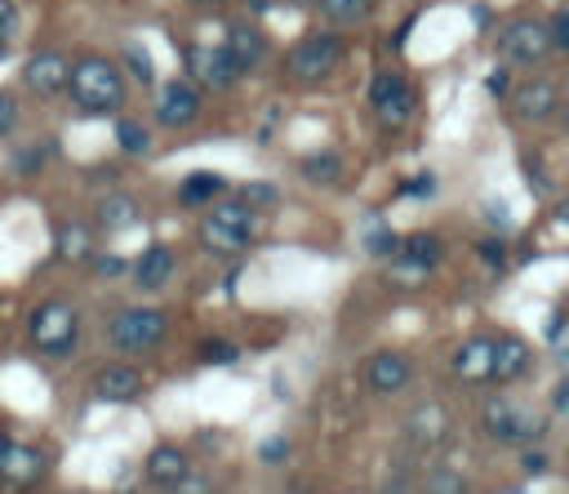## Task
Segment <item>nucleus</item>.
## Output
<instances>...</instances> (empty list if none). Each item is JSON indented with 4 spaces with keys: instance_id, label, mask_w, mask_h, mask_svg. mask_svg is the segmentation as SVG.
Listing matches in <instances>:
<instances>
[{
    "instance_id": "obj_45",
    "label": "nucleus",
    "mask_w": 569,
    "mask_h": 494,
    "mask_svg": "<svg viewBox=\"0 0 569 494\" xmlns=\"http://www.w3.org/2000/svg\"><path fill=\"white\" fill-rule=\"evenodd\" d=\"M551 414L556 418H569V374H560L556 387H551Z\"/></svg>"
},
{
    "instance_id": "obj_34",
    "label": "nucleus",
    "mask_w": 569,
    "mask_h": 494,
    "mask_svg": "<svg viewBox=\"0 0 569 494\" xmlns=\"http://www.w3.org/2000/svg\"><path fill=\"white\" fill-rule=\"evenodd\" d=\"M53 156V147L49 142H31V147H22L13 160H9V174L13 178H36L40 169H44V160Z\"/></svg>"
},
{
    "instance_id": "obj_47",
    "label": "nucleus",
    "mask_w": 569,
    "mask_h": 494,
    "mask_svg": "<svg viewBox=\"0 0 569 494\" xmlns=\"http://www.w3.org/2000/svg\"><path fill=\"white\" fill-rule=\"evenodd\" d=\"M520 467H525V472H542V467H547V454L529 445V449H520Z\"/></svg>"
},
{
    "instance_id": "obj_29",
    "label": "nucleus",
    "mask_w": 569,
    "mask_h": 494,
    "mask_svg": "<svg viewBox=\"0 0 569 494\" xmlns=\"http://www.w3.org/2000/svg\"><path fill=\"white\" fill-rule=\"evenodd\" d=\"M316 9L333 27H356V22H365L373 13V0H316Z\"/></svg>"
},
{
    "instance_id": "obj_4",
    "label": "nucleus",
    "mask_w": 569,
    "mask_h": 494,
    "mask_svg": "<svg viewBox=\"0 0 569 494\" xmlns=\"http://www.w3.org/2000/svg\"><path fill=\"white\" fill-rule=\"evenodd\" d=\"M253 236H258V223H253V214H249L236 196H222V200L209 205V209L200 214V223H196V240H200V249L222 254V258L244 254V249L253 245Z\"/></svg>"
},
{
    "instance_id": "obj_19",
    "label": "nucleus",
    "mask_w": 569,
    "mask_h": 494,
    "mask_svg": "<svg viewBox=\"0 0 569 494\" xmlns=\"http://www.w3.org/2000/svg\"><path fill=\"white\" fill-rule=\"evenodd\" d=\"M178 276V254L160 240H151L138 258H129V280L142 289V294H160L169 280Z\"/></svg>"
},
{
    "instance_id": "obj_42",
    "label": "nucleus",
    "mask_w": 569,
    "mask_h": 494,
    "mask_svg": "<svg viewBox=\"0 0 569 494\" xmlns=\"http://www.w3.org/2000/svg\"><path fill=\"white\" fill-rule=\"evenodd\" d=\"M289 454H293L289 436H267V441L258 445V458H262V463H271V467H276V463H284Z\"/></svg>"
},
{
    "instance_id": "obj_28",
    "label": "nucleus",
    "mask_w": 569,
    "mask_h": 494,
    "mask_svg": "<svg viewBox=\"0 0 569 494\" xmlns=\"http://www.w3.org/2000/svg\"><path fill=\"white\" fill-rule=\"evenodd\" d=\"M418 494H471L467 490V476L449 463H431L422 476H418Z\"/></svg>"
},
{
    "instance_id": "obj_53",
    "label": "nucleus",
    "mask_w": 569,
    "mask_h": 494,
    "mask_svg": "<svg viewBox=\"0 0 569 494\" xmlns=\"http://www.w3.org/2000/svg\"><path fill=\"white\" fill-rule=\"evenodd\" d=\"M267 4H271V0H249V9H253V13H262Z\"/></svg>"
},
{
    "instance_id": "obj_48",
    "label": "nucleus",
    "mask_w": 569,
    "mask_h": 494,
    "mask_svg": "<svg viewBox=\"0 0 569 494\" xmlns=\"http://www.w3.org/2000/svg\"><path fill=\"white\" fill-rule=\"evenodd\" d=\"M471 22H476V31H489L493 9H489V4H471Z\"/></svg>"
},
{
    "instance_id": "obj_54",
    "label": "nucleus",
    "mask_w": 569,
    "mask_h": 494,
    "mask_svg": "<svg viewBox=\"0 0 569 494\" xmlns=\"http://www.w3.org/2000/svg\"><path fill=\"white\" fill-rule=\"evenodd\" d=\"M4 58H9V45H4V40H0V62H4Z\"/></svg>"
},
{
    "instance_id": "obj_33",
    "label": "nucleus",
    "mask_w": 569,
    "mask_h": 494,
    "mask_svg": "<svg viewBox=\"0 0 569 494\" xmlns=\"http://www.w3.org/2000/svg\"><path fill=\"white\" fill-rule=\"evenodd\" d=\"M365 254L369 258H382V263H391L396 258V249H400V231L396 227H387V223H373L369 231H365Z\"/></svg>"
},
{
    "instance_id": "obj_51",
    "label": "nucleus",
    "mask_w": 569,
    "mask_h": 494,
    "mask_svg": "<svg viewBox=\"0 0 569 494\" xmlns=\"http://www.w3.org/2000/svg\"><path fill=\"white\" fill-rule=\"evenodd\" d=\"M556 218H560V223H565V227H569V196H565V200H560V205H556Z\"/></svg>"
},
{
    "instance_id": "obj_25",
    "label": "nucleus",
    "mask_w": 569,
    "mask_h": 494,
    "mask_svg": "<svg viewBox=\"0 0 569 494\" xmlns=\"http://www.w3.org/2000/svg\"><path fill=\"white\" fill-rule=\"evenodd\" d=\"M173 196H178L182 209H209V205H218V200L227 196V178L213 174V169H196V174H187V178L178 182Z\"/></svg>"
},
{
    "instance_id": "obj_50",
    "label": "nucleus",
    "mask_w": 569,
    "mask_h": 494,
    "mask_svg": "<svg viewBox=\"0 0 569 494\" xmlns=\"http://www.w3.org/2000/svg\"><path fill=\"white\" fill-rule=\"evenodd\" d=\"M556 120H560V134L569 138V102H560V111H556Z\"/></svg>"
},
{
    "instance_id": "obj_46",
    "label": "nucleus",
    "mask_w": 569,
    "mask_h": 494,
    "mask_svg": "<svg viewBox=\"0 0 569 494\" xmlns=\"http://www.w3.org/2000/svg\"><path fill=\"white\" fill-rule=\"evenodd\" d=\"M542 338H547L551 347H556V343L565 338V312H551V316L542 320Z\"/></svg>"
},
{
    "instance_id": "obj_14",
    "label": "nucleus",
    "mask_w": 569,
    "mask_h": 494,
    "mask_svg": "<svg viewBox=\"0 0 569 494\" xmlns=\"http://www.w3.org/2000/svg\"><path fill=\"white\" fill-rule=\"evenodd\" d=\"M360 383L373 392V396H396L413 383V356L396 352V347H378L373 356L360 360Z\"/></svg>"
},
{
    "instance_id": "obj_2",
    "label": "nucleus",
    "mask_w": 569,
    "mask_h": 494,
    "mask_svg": "<svg viewBox=\"0 0 569 494\" xmlns=\"http://www.w3.org/2000/svg\"><path fill=\"white\" fill-rule=\"evenodd\" d=\"M27 347L44 360H67L80 347V312L71 298H44L27 316Z\"/></svg>"
},
{
    "instance_id": "obj_32",
    "label": "nucleus",
    "mask_w": 569,
    "mask_h": 494,
    "mask_svg": "<svg viewBox=\"0 0 569 494\" xmlns=\"http://www.w3.org/2000/svg\"><path fill=\"white\" fill-rule=\"evenodd\" d=\"M111 134H116V147H120L124 156H142V151L151 147V129H147L142 120H133V116H120Z\"/></svg>"
},
{
    "instance_id": "obj_27",
    "label": "nucleus",
    "mask_w": 569,
    "mask_h": 494,
    "mask_svg": "<svg viewBox=\"0 0 569 494\" xmlns=\"http://www.w3.org/2000/svg\"><path fill=\"white\" fill-rule=\"evenodd\" d=\"M418 458L413 454H396L391 458V467H387V476L378 481V494H418Z\"/></svg>"
},
{
    "instance_id": "obj_12",
    "label": "nucleus",
    "mask_w": 569,
    "mask_h": 494,
    "mask_svg": "<svg viewBox=\"0 0 569 494\" xmlns=\"http://www.w3.org/2000/svg\"><path fill=\"white\" fill-rule=\"evenodd\" d=\"M200 107H204L200 89H196L187 76H178V80H164V85L156 89L151 116H156V125H160V129L178 134V129H191V125L200 120Z\"/></svg>"
},
{
    "instance_id": "obj_38",
    "label": "nucleus",
    "mask_w": 569,
    "mask_h": 494,
    "mask_svg": "<svg viewBox=\"0 0 569 494\" xmlns=\"http://www.w3.org/2000/svg\"><path fill=\"white\" fill-rule=\"evenodd\" d=\"M84 267H89V276H98V280H120V276L129 271V258H120V254H93Z\"/></svg>"
},
{
    "instance_id": "obj_39",
    "label": "nucleus",
    "mask_w": 569,
    "mask_h": 494,
    "mask_svg": "<svg viewBox=\"0 0 569 494\" xmlns=\"http://www.w3.org/2000/svg\"><path fill=\"white\" fill-rule=\"evenodd\" d=\"M124 67L133 71V80H142V85H151L156 80V67H151V58H147V49L142 45H124Z\"/></svg>"
},
{
    "instance_id": "obj_37",
    "label": "nucleus",
    "mask_w": 569,
    "mask_h": 494,
    "mask_svg": "<svg viewBox=\"0 0 569 494\" xmlns=\"http://www.w3.org/2000/svg\"><path fill=\"white\" fill-rule=\"evenodd\" d=\"M18 125H22V102H18V93H13V89H0V142H4V138H13V134H18Z\"/></svg>"
},
{
    "instance_id": "obj_49",
    "label": "nucleus",
    "mask_w": 569,
    "mask_h": 494,
    "mask_svg": "<svg viewBox=\"0 0 569 494\" xmlns=\"http://www.w3.org/2000/svg\"><path fill=\"white\" fill-rule=\"evenodd\" d=\"M556 360H560V369L569 374V334H565V338L556 343Z\"/></svg>"
},
{
    "instance_id": "obj_16",
    "label": "nucleus",
    "mask_w": 569,
    "mask_h": 494,
    "mask_svg": "<svg viewBox=\"0 0 569 494\" xmlns=\"http://www.w3.org/2000/svg\"><path fill=\"white\" fill-rule=\"evenodd\" d=\"M89 392L98 396V401H107V405H129V401H138L142 392H147V378H142V369L133 365V360H107V365H98L93 369V378H89Z\"/></svg>"
},
{
    "instance_id": "obj_8",
    "label": "nucleus",
    "mask_w": 569,
    "mask_h": 494,
    "mask_svg": "<svg viewBox=\"0 0 569 494\" xmlns=\"http://www.w3.org/2000/svg\"><path fill=\"white\" fill-rule=\"evenodd\" d=\"M493 53L502 67H520V71H533L551 58V40H547V22L542 18H511L498 27L493 36Z\"/></svg>"
},
{
    "instance_id": "obj_55",
    "label": "nucleus",
    "mask_w": 569,
    "mask_h": 494,
    "mask_svg": "<svg viewBox=\"0 0 569 494\" xmlns=\"http://www.w3.org/2000/svg\"><path fill=\"white\" fill-rule=\"evenodd\" d=\"M284 4H298V0H284Z\"/></svg>"
},
{
    "instance_id": "obj_9",
    "label": "nucleus",
    "mask_w": 569,
    "mask_h": 494,
    "mask_svg": "<svg viewBox=\"0 0 569 494\" xmlns=\"http://www.w3.org/2000/svg\"><path fill=\"white\" fill-rule=\"evenodd\" d=\"M182 67H187V80L196 89H209V93H231L240 80V67L231 62V53L222 45H187Z\"/></svg>"
},
{
    "instance_id": "obj_6",
    "label": "nucleus",
    "mask_w": 569,
    "mask_h": 494,
    "mask_svg": "<svg viewBox=\"0 0 569 494\" xmlns=\"http://www.w3.org/2000/svg\"><path fill=\"white\" fill-rule=\"evenodd\" d=\"M365 102H369V111H373V120H378L382 129L400 134V129H409L413 116H418V85H413L405 71L382 67V71L369 76Z\"/></svg>"
},
{
    "instance_id": "obj_30",
    "label": "nucleus",
    "mask_w": 569,
    "mask_h": 494,
    "mask_svg": "<svg viewBox=\"0 0 569 494\" xmlns=\"http://www.w3.org/2000/svg\"><path fill=\"white\" fill-rule=\"evenodd\" d=\"M236 200L258 218V214H271V209L280 205V187H276V182L253 178V182H240V187H236Z\"/></svg>"
},
{
    "instance_id": "obj_24",
    "label": "nucleus",
    "mask_w": 569,
    "mask_h": 494,
    "mask_svg": "<svg viewBox=\"0 0 569 494\" xmlns=\"http://www.w3.org/2000/svg\"><path fill=\"white\" fill-rule=\"evenodd\" d=\"M89 218H93V231L116 236V231H129V227L142 223V205L129 191H107V196H98V205H93Z\"/></svg>"
},
{
    "instance_id": "obj_43",
    "label": "nucleus",
    "mask_w": 569,
    "mask_h": 494,
    "mask_svg": "<svg viewBox=\"0 0 569 494\" xmlns=\"http://www.w3.org/2000/svg\"><path fill=\"white\" fill-rule=\"evenodd\" d=\"M22 27V13H18V0H0V40L9 45Z\"/></svg>"
},
{
    "instance_id": "obj_11",
    "label": "nucleus",
    "mask_w": 569,
    "mask_h": 494,
    "mask_svg": "<svg viewBox=\"0 0 569 494\" xmlns=\"http://www.w3.org/2000/svg\"><path fill=\"white\" fill-rule=\"evenodd\" d=\"M449 441V405H440V401H418L409 414H405V423H400V445H405V454H431V449H440Z\"/></svg>"
},
{
    "instance_id": "obj_1",
    "label": "nucleus",
    "mask_w": 569,
    "mask_h": 494,
    "mask_svg": "<svg viewBox=\"0 0 569 494\" xmlns=\"http://www.w3.org/2000/svg\"><path fill=\"white\" fill-rule=\"evenodd\" d=\"M67 98L80 116H111L124 107L129 80L107 53H80L71 62V76H67Z\"/></svg>"
},
{
    "instance_id": "obj_3",
    "label": "nucleus",
    "mask_w": 569,
    "mask_h": 494,
    "mask_svg": "<svg viewBox=\"0 0 569 494\" xmlns=\"http://www.w3.org/2000/svg\"><path fill=\"white\" fill-rule=\"evenodd\" d=\"M102 338L120 360H138L169 338V316L160 307H120L107 316Z\"/></svg>"
},
{
    "instance_id": "obj_36",
    "label": "nucleus",
    "mask_w": 569,
    "mask_h": 494,
    "mask_svg": "<svg viewBox=\"0 0 569 494\" xmlns=\"http://www.w3.org/2000/svg\"><path fill=\"white\" fill-rule=\"evenodd\" d=\"M476 258H480L493 276H502V271H507V245H502V236H480V240H476Z\"/></svg>"
},
{
    "instance_id": "obj_13",
    "label": "nucleus",
    "mask_w": 569,
    "mask_h": 494,
    "mask_svg": "<svg viewBox=\"0 0 569 494\" xmlns=\"http://www.w3.org/2000/svg\"><path fill=\"white\" fill-rule=\"evenodd\" d=\"M445 254H449L445 236H436V231H409V236H400V249H396L391 267H396L400 280L413 285V280H427L431 271H440L445 267Z\"/></svg>"
},
{
    "instance_id": "obj_7",
    "label": "nucleus",
    "mask_w": 569,
    "mask_h": 494,
    "mask_svg": "<svg viewBox=\"0 0 569 494\" xmlns=\"http://www.w3.org/2000/svg\"><path fill=\"white\" fill-rule=\"evenodd\" d=\"M342 58H347V45H342L338 31H311V36H302L298 45H289V53H284V76H289L293 85H325V80L342 67Z\"/></svg>"
},
{
    "instance_id": "obj_23",
    "label": "nucleus",
    "mask_w": 569,
    "mask_h": 494,
    "mask_svg": "<svg viewBox=\"0 0 569 494\" xmlns=\"http://www.w3.org/2000/svg\"><path fill=\"white\" fill-rule=\"evenodd\" d=\"M93 223L89 218H62L58 223V231H53V258L62 263V267H84L98 249H93Z\"/></svg>"
},
{
    "instance_id": "obj_40",
    "label": "nucleus",
    "mask_w": 569,
    "mask_h": 494,
    "mask_svg": "<svg viewBox=\"0 0 569 494\" xmlns=\"http://www.w3.org/2000/svg\"><path fill=\"white\" fill-rule=\"evenodd\" d=\"M547 40H551L556 53H569V4L547 18Z\"/></svg>"
},
{
    "instance_id": "obj_31",
    "label": "nucleus",
    "mask_w": 569,
    "mask_h": 494,
    "mask_svg": "<svg viewBox=\"0 0 569 494\" xmlns=\"http://www.w3.org/2000/svg\"><path fill=\"white\" fill-rule=\"evenodd\" d=\"M236 360H240V347L227 334H204L196 343V365H236Z\"/></svg>"
},
{
    "instance_id": "obj_56",
    "label": "nucleus",
    "mask_w": 569,
    "mask_h": 494,
    "mask_svg": "<svg viewBox=\"0 0 569 494\" xmlns=\"http://www.w3.org/2000/svg\"><path fill=\"white\" fill-rule=\"evenodd\" d=\"M80 494H84V490H80Z\"/></svg>"
},
{
    "instance_id": "obj_41",
    "label": "nucleus",
    "mask_w": 569,
    "mask_h": 494,
    "mask_svg": "<svg viewBox=\"0 0 569 494\" xmlns=\"http://www.w3.org/2000/svg\"><path fill=\"white\" fill-rule=\"evenodd\" d=\"M511 85H516V80H511V67H502V62H498V67L485 76V89H489V98H498V102H507Z\"/></svg>"
},
{
    "instance_id": "obj_5",
    "label": "nucleus",
    "mask_w": 569,
    "mask_h": 494,
    "mask_svg": "<svg viewBox=\"0 0 569 494\" xmlns=\"http://www.w3.org/2000/svg\"><path fill=\"white\" fill-rule=\"evenodd\" d=\"M480 432L498 445H516V449H529L542 441L547 432V418H538L529 405H520L516 396L507 392H493L480 401Z\"/></svg>"
},
{
    "instance_id": "obj_26",
    "label": "nucleus",
    "mask_w": 569,
    "mask_h": 494,
    "mask_svg": "<svg viewBox=\"0 0 569 494\" xmlns=\"http://www.w3.org/2000/svg\"><path fill=\"white\" fill-rule=\"evenodd\" d=\"M298 174L316 187H338L347 178V156L338 147H320V151H307L298 156Z\"/></svg>"
},
{
    "instance_id": "obj_44",
    "label": "nucleus",
    "mask_w": 569,
    "mask_h": 494,
    "mask_svg": "<svg viewBox=\"0 0 569 494\" xmlns=\"http://www.w3.org/2000/svg\"><path fill=\"white\" fill-rule=\"evenodd\" d=\"M169 494H213V481H209V476H200V472H196V476L187 472Z\"/></svg>"
},
{
    "instance_id": "obj_15",
    "label": "nucleus",
    "mask_w": 569,
    "mask_h": 494,
    "mask_svg": "<svg viewBox=\"0 0 569 494\" xmlns=\"http://www.w3.org/2000/svg\"><path fill=\"white\" fill-rule=\"evenodd\" d=\"M67 76H71V58L62 49H36L22 67V89L31 98H62Z\"/></svg>"
},
{
    "instance_id": "obj_17",
    "label": "nucleus",
    "mask_w": 569,
    "mask_h": 494,
    "mask_svg": "<svg viewBox=\"0 0 569 494\" xmlns=\"http://www.w3.org/2000/svg\"><path fill=\"white\" fill-rule=\"evenodd\" d=\"M449 374L467 387H485L493 378V334H471L453 347L449 356Z\"/></svg>"
},
{
    "instance_id": "obj_52",
    "label": "nucleus",
    "mask_w": 569,
    "mask_h": 494,
    "mask_svg": "<svg viewBox=\"0 0 569 494\" xmlns=\"http://www.w3.org/2000/svg\"><path fill=\"white\" fill-rule=\"evenodd\" d=\"M187 4H196V9H218V4H227V0H187Z\"/></svg>"
},
{
    "instance_id": "obj_10",
    "label": "nucleus",
    "mask_w": 569,
    "mask_h": 494,
    "mask_svg": "<svg viewBox=\"0 0 569 494\" xmlns=\"http://www.w3.org/2000/svg\"><path fill=\"white\" fill-rule=\"evenodd\" d=\"M560 102H565L560 80H551V76H529V80L511 85V93H507V111L516 125H547V120H556Z\"/></svg>"
},
{
    "instance_id": "obj_35",
    "label": "nucleus",
    "mask_w": 569,
    "mask_h": 494,
    "mask_svg": "<svg viewBox=\"0 0 569 494\" xmlns=\"http://www.w3.org/2000/svg\"><path fill=\"white\" fill-rule=\"evenodd\" d=\"M440 191V178L431 174V169H418V174H409L405 182H400V196L405 200H431Z\"/></svg>"
},
{
    "instance_id": "obj_21",
    "label": "nucleus",
    "mask_w": 569,
    "mask_h": 494,
    "mask_svg": "<svg viewBox=\"0 0 569 494\" xmlns=\"http://www.w3.org/2000/svg\"><path fill=\"white\" fill-rule=\"evenodd\" d=\"M222 49H227L231 62L240 67V76H249V71H258V67L267 62V36H262L249 18L227 22V31H222Z\"/></svg>"
},
{
    "instance_id": "obj_20",
    "label": "nucleus",
    "mask_w": 569,
    "mask_h": 494,
    "mask_svg": "<svg viewBox=\"0 0 569 494\" xmlns=\"http://www.w3.org/2000/svg\"><path fill=\"white\" fill-rule=\"evenodd\" d=\"M533 374V347L520 334H493V387H516Z\"/></svg>"
},
{
    "instance_id": "obj_18",
    "label": "nucleus",
    "mask_w": 569,
    "mask_h": 494,
    "mask_svg": "<svg viewBox=\"0 0 569 494\" xmlns=\"http://www.w3.org/2000/svg\"><path fill=\"white\" fill-rule=\"evenodd\" d=\"M44 476V454L9 432H0V485H36Z\"/></svg>"
},
{
    "instance_id": "obj_22",
    "label": "nucleus",
    "mask_w": 569,
    "mask_h": 494,
    "mask_svg": "<svg viewBox=\"0 0 569 494\" xmlns=\"http://www.w3.org/2000/svg\"><path fill=\"white\" fill-rule=\"evenodd\" d=\"M187 472H191L187 449H182V445H169V441L151 445V449H147V458H142V481H147L151 490H164V494H169Z\"/></svg>"
}]
</instances>
